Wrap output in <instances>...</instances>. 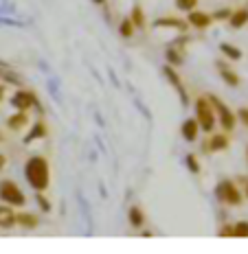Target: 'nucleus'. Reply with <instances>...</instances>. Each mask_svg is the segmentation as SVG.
<instances>
[{
  "instance_id": "1",
  "label": "nucleus",
  "mask_w": 248,
  "mask_h": 254,
  "mask_svg": "<svg viewBox=\"0 0 248 254\" xmlns=\"http://www.w3.org/2000/svg\"><path fill=\"white\" fill-rule=\"evenodd\" d=\"M24 178L33 190H46L51 184V169L44 156H31L24 167Z\"/></svg>"
},
{
  "instance_id": "2",
  "label": "nucleus",
  "mask_w": 248,
  "mask_h": 254,
  "mask_svg": "<svg viewBox=\"0 0 248 254\" xmlns=\"http://www.w3.org/2000/svg\"><path fill=\"white\" fill-rule=\"evenodd\" d=\"M196 119L200 127H202V131H211L215 129V125H218V112H215V105L211 101V97H200L196 101Z\"/></svg>"
},
{
  "instance_id": "3",
  "label": "nucleus",
  "mask_w": 248,
  "mask_h": 254,
  "mask_svg": "<svg viewBox=\"0 0 248 254\" xmlns=\"http://www.w3.org/2000/svg\"><path fill=\"white\" fill-rule=\"evenodd\" d=\"M215 197L224 206H240L242 199H244L233 180H222V182L218 184V189H215Z\"/></svg>"
},
{
  "instance_id": "4",
  "label": "nucleus",
  "mask_w": 248,
  "mask_h": 254,
  "mask_svg": "<svg viewBox=\"0 0 248 254\" xmlns=\"http://www.w3.org/2000/svg\"><path fill=\"white\" fill-rule=\"evenodd\" d=\"M0 199L9 206H24L26 204L24 193L18 189V184L11 182V180H4V182L0 184Z\"/></svg>"
},
{
  "instance_id": "5",
  "label": "nucleus",
  "mask_w": 248,
  "mask_h": 254,
  "mask_svg": "<svg viewBox=\"0 0 248 254\" xmlns=\"http://www.w3.org/2000/svg\"><path fill=\"white\" fill-rule=\"evenodd\" d=\"M211 101H213V105H215V112H218V123H220V127H222L224 131H233L235 129V125H237V114L233 112V110H229L226 105L220 101L218 97H211Z\"/></svg>"
},
{
  "instance_id": "6",
  "label": "nucleus",
  "mask_w": 248,
  "mask_h": 254,
  "mask_svg": "<svg viewBox=\"0 0 248 254\" xmlns=\"http://www.w3.org/2000/svg\"><path fill=\"white\" fill-rule=\"evenodd\" d=\"M11 105L20 112H29L33 105H38V99L31 90H18V92L11 97Z\"/></svg>"
},
{
  "instance_id": "7",
  "label": "nucleus",
  "mask_w": 248,
  "mask_h": 254,
  "mask_svg": "<svg viewBox=\"0 0 248 254\" xmlns=\"http://www.w3.org/2000/svg\"><path fill=\"white\" fill-rule=\"evenodd\" d=\"M187 22H189V26H193V29L204 31V29H209V26L213 24L215 20H213V15H211V13H204V11H198V9H193V11L187 13Z\"/></svg>"
},
{
  "instance_id": "8",
  "label": "nucleus",
  "mask_w": 248,
  "mask_h": 254,
  "mask_svg": "<svg viewBox=\"0 0 248 254\" xmlns=\"http://www.w3.org/2000/svg\"><path fill=\"white\" fill-rule=\"evenodd\" d=\"M202 145H204L202 147L204 153H215V151H224L231 142H229V136L226 134H213L209 140H204Z\"/></svg>"
},
{
  "instance_id": "9",
  "label": "nucleus",
  "mask_w": 248,
  "mask_h": 254,
  "mask_svg": "<svg viewBox=\"0 0 248 254\" xmlns=\"http://www.w3.org/2000/svg\"><path fill=\"white\" fill-rule=\"evenodd\" d=\"M154 26L156 29H176V31H180V33H184V31L189 29V22L187 20H180V18H158Z\"/></svg>"
},
{
  "instance_id": "10",
  "label": "nucleus",
  "mask_w": 248,
  "mask_h": 254,
  "mask_svg": "<svg viewBox=\"0 0 248 254\" xmlns=\"http://www.w3.org/2000/svg\"><path fill=\"white\" fill-rule=\"evenodd\" d=\"M200 131H202V127H200L198 119H187L182 123V138L187 140V142H196Z\"/></svg>"
},
{
  "instance_id": "11",
  "label": "nucleus",
  "mask_w": 248,
  "mask_h": 254,
  "mask_svg": "<svg viewBox=\"0 0 248 254\" xmlns=\"http://www.w3.org/2000/svg\"><path fill=\"white\" fill-rule=\"evenodd\" d=\"M165 77L171 81V86L176 88V92L180 94V99H182V103L187 105L189 103V97H187V90H184V86H182V81H180V77L176 75V70H173V66H165Z\"/></svg>"
},
{
  "instance_id": "12",
  "label": "nucleus",
  "mask_w": 248,
  "mask_h": 254,
  "mask_svg": "<svg viewBox=\"0 0 248 254\" xmlns=\"http://www.w3.org/2000/svg\"><path fill=\"white\" fill-rule=\"evenodd\" d=\"M15 224H18V215L13 213L11 206H0V228H13Z\"/></svg>"
},
{
  "instance_id": "13",
  "label": "nucleus",
  "mask_w": 248,
  "mask_h": 254,
  "mask_svg": "<svg viewBox=\"0 0 248 254\" xmlns=\"http://www.w3.org/2000/svg\"><path fill=\"white\" fill-rule=\"evenodd\" d=\"M229 24H231V29H244V26L248 24V9L246 7L235 9L229 18Z\"/></svg>"
},
{
  "instance_id": "14",
  "label": "nucleus",
  "mask_w": 248,
  "mask_h": 254,
  "mask_svg": "<svg viewBox=\"0 0 248 254\" xmlns=\"http://www.w3.org/2000/svg\"><path fill=\"white\" fill-rule=\"evenodd\" d=\"M128 219H130V226L132 228H143V224H145V213H143V208H139V206H132V208L128 210Z\"/></svg>"
},
{
  "instance_id": "15",
  "label": "nucleus",
  "mask_w": 248,
  "mask_h": 254,
  "mask_svg": "<svg viewBox=\"0 0 248 254\" xmlns=\"http://www.w3.org/2000/svg\"><path fill=\"white\" fill-rule=\"evenodd\" d=\"M218 66H220V75H222V81L226 83V86H231V88H237V86H240V77H237L235 70L226 68L224 64H218Z\"/></svg>"
},
{
  "instance_id": "16",
  "label": "nucleus",
  "mask_w": 248,
  "mask_h": 254,
  "mask_svg": "<svg viewBox=\"0 0 248 254\" xmlns=\"http://www.w3.org/2000/svg\"><path fill=\"white\" fill-rule=\"evenodd\" d=\"M130 18H132V22L136 24V29H145L147 18H145V11H143V9H141V4H134V7H132Z\"/></svg>"
},
{
  "instance_id": "17",
  "label": "nucleus",
  "mask_w": 248,
  "mask_h": 254,
  "mask_svg": "<svg viewBox=\"0 0 248 254\" xmlns=\"http://www.w3.org/2000/svg\"><path fill=\"white\" fill-rule=\"evenodd\" d=\"M26 123H29V116H26V112H20V110L7 121V125L11 129H22V127H26Z\"/></svg>"
},
{
  "instance_id": "18",
  "label": "nucleus",
  "mask_w": 248,
  "mask_h": 254,
  "mask_svg": "<svg viewBox=\"0 0 248 254\" xmlns=\"http://www.w3.org/2000/svg\"><path fill=\"white\" fill-rule=\"evenodd\" d=\"M18 226H22L26 230H33L38 226V217L33 213H18Z\"/></svg>"
},
{
  "instance_id": "19",
  "label": "nucleus",
  "mask_w": 248,
  "mask_h": 254,
  "mask_svg": "<svg viewBox=\"0 0 248 254\" xmlns=\"http://www.w3.org/2000/svg\"><path fill=\"white\" fill-rule=\"evenodd\" d=\"M220 51L224 53L229 60H242V51L237 49V46H233V44H229V42H224V44H220Z\"/></svg>"
},
{
  "instance_id": "20",
  "label": "nucleus",
  "mask_w": 248,
  "mask_h": 254,
  "mask_svg": "<svg viewBox=\"0 0 248 254\" xmlns=\"http://www.w3.org/2000/svg\"><path fill=\"white\" fill-rule=\"evenodd\" d=\"M134 31H136V24L132 22V18L121 20V24H119V33L123 35V38H132V35H134Z\"/></svg>"
},
{
  "instance_id": "21",
  "label": "nucleus",
  "mask_w": 248,
  "mask_h": 254,
  "mask_svg": "<svg viewBox=\"0 0 248 254\" xmlns=\"http://www.w3.org/2000/svg\"><path fill=\"white\" fill-rule=\"evenodd\" d=\"M44 136H46V125L44 123H35L33 129H31V134L26 136V142H31L35 138H44Z\"/></svg>"
},
{
  "instance_id": "22",
  "label": "nucleus",
  "mask_w": 248,
  "mask_h": 254,
  "mask_svg": "<svg viewBox=\"0 0 248 254\" xmlns=\"http://www.w3.org/2000/svg\"><path fill=\"white\" fill-rule=\"evenodd\" d=\"M167 62H169L171 66H180L182 64V53L178 49H169L167 51Z\"/></svg>"
},
{
  "instance_id": "23",
  "label": "nucleus",
  "mask_w": 248,
  "mask_h": 254,
  "mask_svg": "<svg viewBox=\"0 0 248 254\" xmlns=\"http://www.w3.org/2000/svg\"><path fill=\"white\" fill-rule=\"evenodd\" d=\"M176 7L180 9V11L189 13V11H193V9L198 7V0H176Z\"/></svg>"
},
{
  "instance_id": "24",
  "label": "nucleus",
  "mask_w": 248,
  "mask_h": 254,
  "mask_svg": "<svg viewBox=\"0 0 248 254\" xmlns=\"http://www.w3.org/2000/svg\"><path fill=\"white\" fill-rule=\"evenodd\" d=\"M235 237L246 239V237H248V221H237V224H235Z\"/></svg>"
},
{
  "instance_id": "25",
  "label": "nucleus",
  "mask_w": 248,
  "mask_h": 254,
  "mask_svg": "<svg viewBox=\"0 0 248 254\" xmlns=\"http://www.w3.org/2000/svg\"><path fill=\"white\" fill-rule=\"evenodd\" d=\"M187 167H189V171L191 173H200V162H198V158L193 156V153H189L187 156Z\"/></svg>"
},
{
  "instance_id": "26",
  "label": "nucleus",
  "mask_w": 248,
  "mask_h": 254,
  "mask_svg": "<svg viewBox=\"0 0 248 254\" xmlns=\"http://www.w3.org/2000/svg\"><path fill=\"white\" fill-rule=\"evenodd\" d=\"M231 9H220V11H215V13H211L213 15V20H226V22H229V18H231Z\"/></svg>"
},
{
  "instance_id": "27",
  "label": "nucleus",
  "mask_w": 248,
  "mask_h": 254,
  "mask_svg": "<svg viewBox=\"0 0 248 254\" xmlns=\"http://www.w3.org/2000/svg\"><path fill=\"white\" fill-rule=\"evenodd\" d=\"M35 199H38L40 208H42V210H46V213H49V210H51V204L46 202V197H44V195H42V190H38V195H35Z\"/></svg>"
},
{
  "instance_id": "28",
  "label": "nucleus",
  "mask_w": 248,
  "mask_h": 254,
  "mask_svg": "<svg viewBox=\"0 0 248 254\" xmlns=\"http://www.w3.org/2000/svg\"><path fill=\"white\" fill-rule=\"evenodd\" d=\"M220 237H235V226H222V228H220V232H218Z\"/></svg>"
},
{
  "instance_id": "29",
  "label": "nucleus",
  "mask_w": 248,
  "mask_h": 254,
  "mask_svg": "<svg viewBox=\"0 0 248 254\" xmlns=\"http://www.w3.org/2000/svg\"><path fill=\"white\" fill-rule=\"evenodd\" d=\"M237 121L248 127V108H240V110H237Z\"/></svg>"
},
{
  "instance_id": "30",
  "label": "nucleus",
  "mask_w": 248,
  "mask_h": 254,
  "mask_svg": "<svg viewBox=\"0 0 248 254\" xmlns=\"http://www.w3.org/2000/svg\"><path fill=\"white\" fill-rule=\"evenodd\" d=\"M4 165H7V158H4L2 153H0V171H2V169H4Z\"/></svg>"
},
{
  "instance_id": "31",
  "label": "nucleus",
  "mask_w": 248,
  "mask_h": 254,
  "mask_svg": "<svg viewBox=\"0 0 248 254\" xmlns=\"http://www.w3.org/2000/svg\"><path fill=\"white\" fill-rule=\"evenodd\" d=\"M2 97H4V90H2V88H0V101H2Z\"/></svg>"
},
{
  "instance_id": "32",
  "label": "nucleus",
  "mask_w": 248,
  "mask_h": 254,
  "mask_svg": "<svg viewBox=\"0 0 248 254\" xmlns=\"http://www.w3.org/2000/svg\"><path fill=\"white\" fill-rule=\"evenodd\" d=\"M94 2H97V4H103V2H105V0H94Z\"/></svg>"
},
{
  "instance_id": "33",
  "label": "nucleus",
  "mask_w": 248,
  "mask_h": 254,
  "mask_svg": "<svg viewBox=\"0 0 248 254\" xmlns=\"http://www.w3.org/2000/svg\"><path fill=\"white\" fill-rule=\"evenodd\" d=\"M246 158H248V149H246Z\"/></svg>"
},
{
  "instance_id": "34",
  "label": "nucleus",
  "mask_w": 248,
  "mask_h": 254,
  "mask_svg": "<svg viewBox=\"0 0 248 254\" xmlns=\"http://www.w3.org/2000/svg\"><path fill=\"white\" fill-rule=\"evenodd\" d=\"M246 195H248V187H246Z\"/></svg>"
}]
</instances>
